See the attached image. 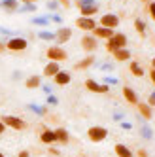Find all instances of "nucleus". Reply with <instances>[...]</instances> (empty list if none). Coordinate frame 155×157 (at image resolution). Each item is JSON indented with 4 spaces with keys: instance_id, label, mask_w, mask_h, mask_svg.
<instances>
[{
    "instance_id": "obj_6",
    "label": "nucleus",
    "mask_w": 155,
    "mask_h": 157,
    "mask_svg": "<svg viewBox=\"0 0 155 157\" xmlns=\"http://www.w3.org/2000/svg\"><path fill=\"white\" fill-rule=\"evenodd\" d=\"M119 23H121V19H119V15H115V13H104L100 19H98V25H100V27L112 29V30H115V29L119 27Z\"/></svg>"
},
{
    "instance_id": "obj_44",
    "label": "nucleus",
    "mask_w": 155,
    "mask_h": 157,
    "mask_svg": "<svg viewBox=\"0 0 155 157\" xmlns=\"http://www.w3.org/2000/svg\"><path fill=\"white\" fill-rule=\"evenodd\" d=\"M123 117H125L123 112H121V114H119V112H117V114H114V119H115V121H123Z\"/></svg>"
},
{
    "instance_id": "obj_33",
    "label": "nucleus",
    "mask_w": 155,
    "mask_h": 157,
    "mask_svg": "<svg viewBox=\"0 0 155 157\" xmlns=\"http://www.w3.org/2000/svg\"><path fill=\"white\" fill-rule=\"evenodd\" d=\"M47 153H49V155H53V157H61V151L55 148V146H49V148H47Z\"/></svg>"
},
{
    "instance_id": "obj_38",
    "label": "nucleus",
    "mask_w": 155,
    "mask_h": 157,
    "mask_svg": "<svg viewBox=\"0 0 155 157\" xmlns=\"http://www.w3.org/2000/svg\"><path fill=\"white\" fill-rule=\"evenodd\" d=\"M57 2H59V6H62V8H66V10H68V8L72 6L70 0H57Z\"/></svg>"
},
{
    "instance_id": "obj_45",
    "label": "nucleus",
    "mask_w": 155,
    "mask_h": 157,
    "mask_svg": "<svg viewBox=\"0 0 155 157\" xmlns=\"http://www.w3.org/2000/svg\"><path fill=\"white\" fill-rule=\"evenodd\" d=\"M6 129H8V127L4 125V121L0 119V134H4V132H6Z\"/></svg>"
},
{
    "instance_id": "obj_40",
    "label": "nucleus",
    "mask_w": 155,
    "mask_h": 157,
    "mask_svg": "<svg viewBox=\"0 0 155 157\" xmlns=\"http://www.w3.org/2000/svg\"><path fill=\"white\" fill-rule=\"evenodd\" d=\"M61 21H62L61 15H57V13H53V15H51V23H61Z\"/></svg>"
},
{
    "instance_id": "obj_24",
    "label": "nucleus",
    "mask_w": 155,
    "mask_h": 157,
    "mask_svg": "<svg viewBox=\"0 0 155 157\" xmlns=\"http://www.w3.org/2000/svg\"><path fill=\"white\" fill-rule=\"evenodd\" d=\"M129 72L132 76H136V78H142L144 76V68L140 66V63H136V61H130L129 63Z\"/></svg>"
},
{
    "instance_id": "obj_48",
    "label": "nucleus",
    "mask_w": 155,
    "mask_h": 157,
    "mask_svg": "<svg viewBox=\"0 0 155 157\" xmlns=\"http://www.w3.org/2000/svg\"><path fill=\"white\" fill-rule=\"evenodd\" d=\"M4 51H6V44L0 42V53H4Z\"/></svg>"
},
{
    "instance_id": "obj_22",
    "label": "nucleus",
    "mask_w": 155,
    "mask_h": 157,
    "mask_svg": "<svg viewBox=\"0 0 155 157\" xmlns=\"http://www.w3.org/2000/svg\"><path fill=\"white\" fill-rule=\"evenodd\" d=\"M114 59L115 61H119V63H125V61H130V57H132V53L127 49V48H123V49H115L114 53Z\"/></svg>"
},
{
    "instance_id": "obj_39",
    "label": "nucleus",
    "mask_w": 155,
    "mask_h": 157,
    "mask_svg": "<svg viewBox=\"0 0 155 157\" xmlns=\"http://www.w3.org/2000/svg\"><path fill=\"white\" fill-rule=\"evenodd\" d=\"M47 8L51 10V12H55V10H57V8H59V2H57V0H51V2L47 4Z\"/></svg>"
},
{
    "instance_id": "obj_42",
    "label": "nucleus",
    "mask_w": 155,
    "mask_h": 157,
    "mask_svg": "<svg viewBox=\"0 0 155 157\" xmlns=\"http://www.w3.org/2000/svg\"><path fill=\"white\" fill-rule=\"evenodd\" d=\"M112 68H114V66L110 64V63H106V64H102V66H100V70H104V72H110Z\"/></svg>"
},
{
    "instance_id": "obj_50",
    "label": "nucleus",
    "mask_w": 155,
    "mask_h": 157,
    "mask_svg": "<svg viewBox=\"0 0 155 157\" xmlns=\"http://www.w3.org/2000/svg\"><path fill=\"white\" fill-rule=\"evenodd\" d=\"M151 68H153V70H155V57H153V59H151Z\"/></svg>"
},
{
    "instance_id": "obj_53",
    "label": "nucleus",
    "mask_w": 155,
    "mask_h": 157,
    "mask_svg": "<svg viewBox=\"0 0 155 157\" xmlns=\"http://www.w3.org/2000/svg\"><path fill=\"white\" fill-rule=\"evenodd\" d=\"M0 4H2V0H0Z\"/></svg>"
},
{
    "instance_id": "obj_37",
    "label": "nucleus",
    "mask_w": 155,
    "mask_h": 157,
    "mask_svg": "<svg viewBox=\"0 0 155 157\" xmlns=\"http://www.w3.org/2000/svg\"><path fill=\"white\" fill-rule=\"evenodd\" d=\"M136 157H149V153H148V150L140 148V150H136Z\"/></svg>"
},
{
    "instance_id": "obj_10",
    "label": "nucleus",
    "mask_w": 155,
    "mask_h": 157,
    "mask_svg": "<svg viewBox=\"0 0 155 157\" xmlns=\"http://www.w3.org/2000/svg\"><path fill=\"white\" fill-rule=\"evenodd\" d=\"M40 142H42V144H46L47 148H49V146H55V144H57L55 131H53V129H47V127H43V129L40 131Z\"/></svg>"
},
{
    "instance_id": "obj_29",
    "label": "nucleus",
    "mask_w": 155,
    "mask_h": 157,
    "mask_svg": "<svg viewBox=\"0 0 155 157\" xmlns=\"http://www.w3.org/2000/svg\"><path fill=\"white\" fill-rule=\"evenodd\" d=\"M140 132H142V136L146 138V140H151L153 138V131L148 127V125H144V127H140Z\"/></svg>"
},
{
    "instance_id": "obj_4",
    "label": "nucleus",
    "mask_w": 155,
    "mask_h": 157,
    "mask_svg": "<svg viewBox=\"0 0 155 157\" xmlns=\"http://www.w3.org/2000/svg\"><path fill=\"white\" fill-rule=\"evenodd\" d=\"M46 57L47 61H55V63H62L68 59V53L62 49V46H51L47 51H46Z\"/></svg>"
},
{
    "instance_id": "obj_9",
    "label": "nucleus",
    "mask_w": 155,
    "mask_h": 157,
    "mask_svg": "<svg viewBox=\"0 0 155 157\" xmlns=\"http://www.w3.org/2000/svg\"><path fill=\"white\" fill-rule=\"evenodd\" d=\"M76 27L80 29V30H83V32H93L98 25H96V21L93 19V17H78L76 19Z\"/></svg>"
},
{
    "instance_id": "obj_5",
    "label": "nucleus",
    "mask_w": 155,
    "mask_h": 157,
    "mask_svg": "<svg viewBox=\"0 0 155 157\" xmlns=\"http://www.w3.org/2000/svg\"><path fill=\"white\" fill-rule=\"evenodd\" d=\"M27 46H28V42L25 40V38H21V36H12V38H9L8 42H6V49L8 51H25L27 49Z\"/></svg>"
},
{
    "instance_id": "obj_13",
    "label": "nucleus",
    "mask_w": 155,
    "mask_h": 157,
    "mask_svg": "<svg viewBox=\"0 0 155 157\" xmlns=\"http://www.w3.org/2000/svg\"><path fill=\"white\" fill-rule=\"evenodd\" d=\"M61 72V63H55V61H47L46 66H43V76L46 78H53L55 74Z\"/></svg>"
},
{
    "instance_id": "obj_8",
    "label": "nucleus",
    "mask_w": 155,
    "mask_h": 157,
    "mask_svg": "<svg viewBox=\"0 0 155 157\" xmlns=\"http://www.w3.org/2000/svg\"><path fill=\"white\" fill-rule=\"evenodd\" d=\"M96 48H98V38L96 36H93L91 32H87L85 36H81V49L83 51L93 53V51H96Z\"/></svg>"
},
{
    "instance_id": "obj_15",
    "label": "nucleus",
    "mask_w": 155,
    "mask_h": 157,
    "mask_svg": "<svg viewBox=\"0 0 155 157\" xmlns=\"http://www.w3.org/2000/svg\"><path fill=\"white\" fill-rule=\"evenodd\" d=\"M123 97H125V100H127L129 104H134V106H136V104L140 102L138 93H136L132 87H129V85H125V87H123Z\"/></svg>"
},
{
    "instance_id": "obj_43",
    "label": "nucleus",
    "mask_w": 155,
    "mask_h": 157,
    "mask_svg": "<svg viewBox=\"0 0 155 157\" xmlns=\"http://www.w3.org/2000/svg\"><path fill=\"white\" fill-rule=\"evenodd\" d=\"M17 157H30V151H28V150H21V151L17 153Z\"/></svg>"
},
{
    "instance_id": "obj_7",
    "label": "nucleus",
    "mask_w": 155,
    "mask_h": 157,
    "mask_svg": "<svg viewBox=\"0 0 155 157\" xmlns=\"http://www.w3.org/2000/svg\"><path fill=\"white\" fill-rule=\"evenodd\" d=\"M85 89L87 91H91V93H96V95H104L110 91V85L106 83H100V82H96V80H85Z\"/></svg>"
},
{
    "instance_id": "obj_23",
    "label": "nucleus",
    "mask_w": 155,
    "mask_h": 157,
    "mask_svg": "<svg viewBox=\"0 0 155 157\" xmlns=\"http://www.w3.org/2000/svg\"><path fill=\"white\" fill-rule=\"evenodd\" d=\"M25 87L27 89H38V87H42V76H28L27 80H25Z\"/></svg>"
},
{
    "instance_id": "obj_3",
    "label": "nucleus",
    "mask_w": 155,
    "mask_h": 157,
    "mask_svg": "<svg viewBox=\"0 0 155 157\" xmlns=\"http://www.w3.org/2000/svg\"><path fill=\"white\" fill-rule=\"evenodd\" d=\"M4 121V125L8 127V129H13V131H27L28 129V123L25 121V119H21V117H17V116H4V117H0Z\"/></svg>"
},
{
    "instance_id": "obj_17",
    "label": "nucleus",
    "mask_w": 155,
    "mask_h": 157,
    "mask_svg": "<svg viewBox=\"0 0 155 157\" xmlns=\"http://www.w3.org/2000/svg\"><path fill=\"white\" fill-rule=\"evenodd\" d=\"M136 110H138V114L146 119V121H149V119L153 117V108H151L148 102H138V104H136Z\"/></svg>"
},
{
    "instance_id": "obj_35",
    "label": "nucleus",
    "mask_w": 155,
    "mask_h": 157,
    "mask_svg": "<svg viewBox=\"0 0 155 157\" xmlns=\"http://www.w3.org/2000/svg\"><path fill=\"white\" fill-rule=\"evenodd\" d=\"M119 127L123 129V131H132V123H129V121H121Z\"/></svg>"
},
{
    "instance_id": "obj_34",
    "label": "nucleus",
    "mask_w": 155,
    "mask_h": 157,
    "mask_svg": "<svg viewBox=\"0 0 155 157\" xmlns=\"http://www.w3.org/2000/svg\"><path fill=\"white\" fill-rule=\"evenodd\" d=\"M87 4H95V0H76V6L78 8H83Z\"/></svg>"
},
{
    "instance_id": "obj_46",
    "label": "nucleus",
    "mask_w": 155,
    "mask_h": 157,
    "mask_svg": "<svg viewBox=\"0 0 155 157\" xmlns=\"http://www.w3.org/2000/svg\"><path fill=\"white\" fill-rule=\"evenodd\" d=\"M149 78H151V82H153V85H155V70H153V68L149 70Z\"/></svg>"
},
{
    "instance_id": "obj_16",
    "label": "nucleus",
    "mask_w": 155,
    "mask_h": 157,
    "mask_svg": "<svg viewBox=\"0 0 155 157\" xmlns=\"http://www.w3.org/2000/svg\"><path fill=\"white\" fill-rule=\"evenodd\" d=\"M95 64V55H87V57H83L81 61H78L74 64V70H87V68H91V66Z\"/></svg>"
},
{
    "instance_id": "obj_31",
    "label": "nucleus",
    "mask_w": 155,
    "mask_h": 157,
    "mask_svg": "<svg viewBox=\"0 0 155 157\" xmlns=\"http://www.w3.org/2000/svg\"><path fill=\"white\" fill-rule=\"evenodd\" d=\"M46 104H51V106H55V104H59V98L55 97V95H47V98H46Z\"/></svg>"
},
{
    "instance_id": "obj_14",
    "label": "nucleus",
    "mask_w": 155,
    "mask_h": 157,
    "mask_svg": "<svg viewBox=\"0 0 155 157\" xmlns=\"http://www.w3.org/2000/svg\"><path fill=\"white\" fill-rule=\"evenodd\" d=\"M91 34H93V36H96V38H102V40L106 42V40H110V38H112V36L115 34V30L106 29V27H100V25H98V27L91 32Z\"/></svg>"
},
{
    "instance_id": "obj_1",
    "label": "nucleus",
    "mask_w": 155,
    "mask_h": 157,
    "mask_svg": "<svg viewBox=\"0 0 155 157\" xmlns=\"http://www.w3.org/2000/svg\"><path fill=\"white\" fill-rule=\"evenodd\" d=\"M127 34H123V32H115V34L110 38V40H106V51H110V53H114L115 49H123V48H127Z\"/></svg>"
},
{
    "instance_id": "obj_18",
    "label": "nucleus",
    "mask_w": 155,
    "mask_h": 157,
    "mask_svg": "<svg viewBox=\"0 0 155 157\" xmlns=\"http://www.w3.org/2000/svg\"><path fill=\"white\" fill-rule=\"evenodd\" d=\"M55 131V136H57V144H61V146H66L70 142V134H68V131H66L64 127H57V129H53Z\"/></svg>"
},
{
    "instance_id": "obj_11",
    "label": "nucleus",
    "mask_w": 155,
    "mask_h": 157,
    "mask_svg": "<svg viewBox=\"0 0 155 157\" xmlns=\"http://www.w3.org/2000/svg\"><path fill=\"white\" fill-rule=\"evenodd\" d=\"M72 38V29L70 27H61L57 32H55V42H57V46H62Z\"/></svg>"
},
{
    "instance_id": "obj_26",
    "label": "nucleus",
    "mask_w": 155,
    "mask_h": 157,
    "mask_svg": "<svg viewBox=\"0 0 155 157\" xmlns=\"http://www.w3.org/2000/svg\"><path fill=\"white\" fill-rule=\"evenodd\" d=\"M134 29L140 36H146V23H144L142 19H134Z\"/></svg>"
},
{
    "instance_id": "obj_25",
    "label": "nucleus",
    "mask_w": 155,
    "mask_h": 157,
    "mask_svg": "<svg viewBox=\"0 0 155 157\" xmlns=\"http://www.w3.org/2000/svg\"><path fill=\"white\" fill-rule=\"evenodd\" d=\"M28 110L30 112H34V114L36 116H46L47 114V104H34V102H32V104H28Z\"/></svg>"
},
{
    "instance_id": "obj_19",
    "label": "nucleus",
    "mask_w": 155,
    "mask_h": 157,
    "mask_svg": "<svg viewBox=\"0 0 155 157\" xmlns=\"http://www.w3.org/2000/svg\"><path fill=\"white\" fill-rule=\"evenodd\" d=\"M114 151H115V155H117V157H134L132 150L129 148V146L121 144V142H117V144L114 146Z\"/></svg>"
},
{
    "instance_id": "obj_20",
    "label": "nucleus",
    "mask_w": 155,
    "mask_h": 157,
    "mask_svg": "<svg viewBox=\"0 0 155 157\" xmlns=\"http://www.w3.org/2000/svg\"><path fill=\"white\" fill-rule=\"evenodd\" d=\"M98 10H100V6L95 2V4H87V6L80 8V13H81V17H93L98 13Z\"/></svg>"
},
{
    "instance_id": "obj_41",
    "label": "nucleus",
    "mask_w": 155,
    "mask_h": 157,
    "mask_svg": "<svg viewBox=\"0 0 155 157\" xmlns=\"http://www.w3.org/2000/svg\"><path fill=\"white\" fill-rule=\"evenodd\" d=\"M148 104H149L151 108H155V93H151V95H149V98H148Z\"/></svg>"
},
{
    "instance_id": "obj_28",
    "label": "nucleus",
    "mask_w": 155,
    "mask_h": 157,
    "mask_svg": "<svg viewBox=\"0 0 155 157\" xmlns=\"http://www.w3.org/2000/svg\"><path fill=\"white\" fill-rule=\"evenodd\" d=\"M30 21H32L34 25H40V27H46L47 23H51L47 15H43V17H34V19H30Z\"/></svg>"
},
{
    "instance_id": "obj_27",
    "label": "nucleus",
    "mask_w": 155,
    "mask_h": 157,
    "mask_svg": "<svg viewBox=\"0 0 155 157\" xmlns=\"http://www.w3.org/2000/svg\"><path fill=\"white\" fill-rule=\"evenodd\" d=\"M17 12H19V13H28V12L32 13V12H36V6L30 2V4H25V6H19Z\"/></svg>"
},
{
    "instance_id": "obj_30",
    "label": "nucleus",
    "mask_w": 155,
    "mask_h": 157,
    "mask_svg": "<svg viewBox=\"0 0 155 157\" xmlns=\"http://www.w3.org/2000/svg\"><path fill=\"white\" fill-rule=\"evenodd\" d=\"M38 38L40 40H55V32H51V30H42L40 34H38Z\"/></svg>"
},
{
    "instance_id": "obj_36",
    "label": "nucleus",
    "mask_w": 155,
    "mask_h": 157,
    "mask_svg": "<svg viewBox=\"0 0 155 157\" xmlns=\"http://www.w3.org/2000/svg\"><path fill=\"white\" fill-rule=\"evenodd\" d=\"M102 82H104L106 85H115V83H117V80H115V78H108V76L104 78V80H102Z\"/></svg>"
},
{
    "instance_id": "obj_32",
    "label": "nucleus",
    "mask_w": 155,
    "mask_h": 157,
    "mask_svg": "<svg viewBox=\"0 0 155 157\" xmlns=\"http://www.w3.org/2000/svg\"><path fill=\"white\" fill-rule=\"evenodd\" d=\"M148 12H149V15H151V19L155 21V0H151V2L148 4Z\"/></svg>"
},
{
    "instance_id": "obj_49",
    "label": "nucleus",
    "mask_w": 155,
    "mask_h": 157,
    "mask_svg": "<svg viewBox=\"0 0 155 157\" xmlns=\"http://www.w3.org/2000/svg\"><path fill=\"white\" fill-rule=\"evenodd\" d=\"M19 2H23V4H30L32 2V4H34V2H38V0H19Z\"/></svg>"
},
{
    "instance_id": "obj_51",
    "label": "nucleus",
    "mask_w": 155,
    "mask_h": 157,
    "mask_svg": "<svg viewBox=\"0 0 155 157\" xmlns=\"http://www.w3.org/2000/svg\"><path fill=\"white\" fill-rule=\"evenodd\" d=\"M142 2H144V4H149V2H151V0H142Z\"/></svg>"
},
{
    "instance_id": "obj_52",
    "label": "nucleus",
    "mask_w": 155,
    "mask_h": 157,
    "mask_svg": "<svg viewBox=\"0 0 155 157\" xmlns=\"http://www.w3.org/2000/svg\"><path fill=\"white\" fill-rule=\"evenodd\" d=\"M0 157H6V155H4V153H2V151H0Z\"/></svg>"
},
{
    "instance_id": "obj_47",
    "label": "nucleus",
    "mask_w": 155,
    "mask_h": 157,
    "mask_svg": "<svg viewBox=\"0 0 155 157\" xmlns=\"http://www.w3.org/2000/svg\"><path fill=\"white\" fill-rule=\"evenodd\" d=\"M43 91H46L47 95H51V85H43Z\"/></svg>"
},
{
    "instance_id": "obj_12",
    "label": "nucleus",
    "mask_w": 155,
    "mask_h": 157,
    "mask_svg": "<svg viewBox=\"0 0 155 157\" xmlns=\"http://www.w3.org/2000/svg\"><path fill=\"white\" fill-rule=\"evenodd\" d=\"M70 82H72V76H70V72H66V70H61L59 74H55V76H53V83H55V85H59V87L68 85Z\"/></svg>"
},
{
    "instance_id": "obj_2",
    "label": "nucleus",
    "mask_w": 155,
    "mask_h": 157,
    "mask_svg": "<svg viewBox=\"0 0 155 157\" xmlns=\"http://www.w3.org/2000/svg\"><path fill=\"white\" fill-rule=\"evenodd\" d=\"M87 138H89L93 144H100L108 138V129L102 125H93L87 129Z\"/></svg>"
},
{
    "instance_id": "obj_21",
    "label": "nucleus",
    "mask_w": 155,
    "mask_h": 157,
    "mask_svg": "<svg viewBox=\"0 0 155 157\" xmlns=\"http://www.w3.org/2000/svg\"><path fill=\"white\" fill-rule=\"evenodd\" d=\"M19 0H2V4H0V8L4 10V12L8 13H15L17 10H19Z\"/></svg>"
}]
</instances>
